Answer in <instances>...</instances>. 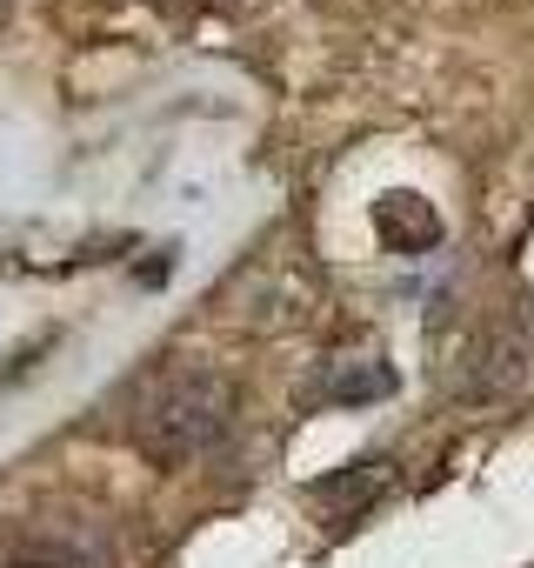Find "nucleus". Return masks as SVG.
Listing matches in <instances>:
<instances>
[{
	"label": "nucleus",
	"instance_id": "obj_6",
	"mask_svg": "<svg viewBox=\"0 0 534 568\" xmlns=\"http://www.w3.org/2000/svg\"><path fill=\"white\" fill-rule=\"evenodd\" d=\"M394 481V462H355V468H341V475H328V481H315V501H328L335 508V521H355L361 508H374V495Z\"/></svg>",
	"mask_w": 534,
	"mask_h": 568
},
{
	"label": "nucleus",
	"instance_id": "obj_7",
	"mask_svg": "<svg viewBox=\"0 0 534 568\" xmlns=\"http://www.w3.org/2000/svg\"><path fill=\"white\" fill-rule=\"evenodd\" d=\"M207 8H220V14H247V8H260V0H207Z\"/></svg>",
	"mask_w": 534,
	"mask_h": 568
},
{
	"label": "nucleus",
	"instance_id": "obj_5",
	"mask_svg": "<svg viewBox=\"0 0 534 568\" xmlns=\"http://www.w3.org/2000/svg\"><path fill=\"white\" fill-rule=\"evenodd\" d=\"M48 568H114V541L101 521L88 515H61L48 521Z\"/></svg>",
	"mask_w": 534,
	"mask_h": 568
},
{
	"label": "nucleus",
	"instance_id": "obj_1",
	"mask_svg": "<svg viewBox=\"0 0 534 568\" xmlns=\"http://www.w3.org/2000/svg\"><path fill=\"white\" fill-rule=\"evenodd\" d=\"M227 428H234V388H227V375H214V368H181V375H167V382L147 395V408H141V422H134V442H141L147 462L187 468V462H201Z\"/></svg>",
	"mask_w": 534,
	"mask_h": 568
},
{
	"label": "nucleus",
	"instance_id": "obj_4",
	"mask_svg": "<svg viewBox=\"0 0 534 568\" xmlns=\"http://www.w3.org/2000/svg\"><path fill=\"white\" fill-rule=\"evenodd\" d=\"M374 227H381V241H388L394 254H428V247H441V214H434V201H421V194H408V187H394V194L374 201Z\"/></svg>",
	"mask_w": 534,
	"mask_h": 568
},
{
	"label": "nucleus",
	"instance_id": "obj_2",
	"mask_svg": "<svg viewBox=\"0 0 534 568\" xmlns=\"http://www.w3.org/2000/svg\"><path fill=\"white\" fill-rule=\"evenodd\" d=\"M527 382V328L521 322H487L461 342L454 355V395L461 402H501Z\"/></svg>",
	"mask_w": 534,
	"mask_h": 568
},
{
	"label": "nucleus",
	"instance_id": "obj_3",
	"mask_svg": "<svg viewBox=\"0 0 534 568\" xmlns=\"http://www.w3.org/2000/svg\"><path fill=\"white\" fill-rule=\"evenodd\" d=\"M394 395V368L388 355L374 348H348V355H328L315 368V402H335V408H368V402H388Z\"/></svg>",
	"mask_w": 534,
	"mask_h": 568
}]
</instances>
